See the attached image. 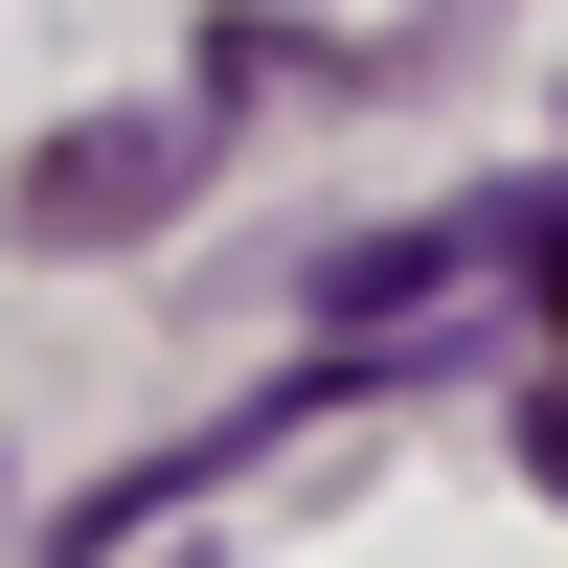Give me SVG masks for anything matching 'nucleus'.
<instances>
[{
	"instance_id": "3",
	"label": "nucleus",
	"mask_w": 568,
	"mask_h": 568,
	"mask_svg": "<svg viewBox=\"0 0 568 568\" xmlns=\"http://www.w3.org/2000/svg\"><path fill=\"white\" fill-rule=\"evenodd\" d=\"M0 524H23V478H0Z\"/></svg>"
},
{
	"instance_id": "2",
	"label": "nucleus",
	"mask_w": 568,
	"mask_h": 568,
	"mask_svg": "<svg viewBox=\"0 0 568 568\" xmlns=\"http://www.w3.org/2000/svg\"><path fill=\"white\" fill-rule=\"evenodd\" d=\"M524 455H546V478H568V387H524Z\"/></svg>"
},
{
	"instance_id": "1",
	"label": "nucleus",
	"mask_w": 568,
	"mask_h": 568,
	"mask_svg": "<svg viewBox=\"0 0 568 568\" xmlns=\"http://www.w3.org/2000/svg\"><path fill=\"white\" fill-rule=\"evenodd\" d=\"M182 182H205V114H69V136H23L0 227H23V251H136Z\"/></svg>"
}]
</instances>
